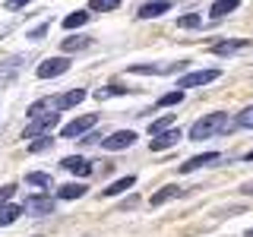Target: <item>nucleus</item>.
<instances>
[{
    "label": "nucleus",
    "instance_id": "dca6fc26",
    "mask_svg": "<svg viewBox=\"0 0 253 237\" xmlns=\"http://www.w3.org/2000/svg\"><path fill=\"white\" fill-rule=\"evenodd\" d=\"M130 187H136V177H133V174H126V177L114 180L111 187H105V190H101V196H121V193H126Z\"/></svg>",
    "mask_w": 253,
    "mask_h": 237
},
{
    "label": "nucleus",
    "instance_id": "f257e3e1",
    "mask_svg": "<svg viewBox=\"0 0 253 237\" xmlns=\"http://www.w3.org/2000/svg\"><path fill=\"white\" fill-rule=\"evenodd\" d=\"M231 126H237V123L228 117V111H212V114L200 117V120L190 126V139L203 142V139H209V136H221V133H228Z\"/></svg>",
    "mask_w": 253,
    "mask_h": 237
},
{
    "label": "nucleus",
    "instance_id": "6ab92c4d",
    "mask_svg": "<svg viewBox=\"0 0 253 237\" xmlns=\"http://www.w3.org/2000/svg\"><path fill=\"white\" fill-rule=\"evenodd\" d=\"M85 196V184H63L57 187V199H79Z\"/></svg>",
    "mask_w": 253,
    "mask_h": 237
},
{
    "label": "nucleus",
    "instance_id": "ddd939ff",
    "mask_svg": "<svg viewBox=\"0 0 253 237\" xmlns=\"http://www.w3.org/2000/svg\"><path fill=\"white\" fill-rule=\"evenodd\" d=\"M95 41L89 35H70V38H63V54H73V51H85V47H92Z\"/></svg>",
    "mask_w": 253,
    "mask_h": 237
},
{
    "label": "nucleus",
    "instance_id": "72a5a7b5",
    "mask_svg": "<svg viewBox=\"0 0 253 237\" xmlns=\"http://www.w3.org/2000/svg\"><path fill=\"white\" fill-rule=\"evenodd\" d=\"M244 190V193H247V196H253V184H247V187H241Z\"/></svg>",
    "mask_w": 253,
    "mask_h": 237
},
{
    "label": "nucleus",
    "instance_id": "bb28decb",
    "mask_svg": "<svg viewBox=\"0 0 253 237\" xmlns=\"http://www.w3.org/2000/svg\"><path fill=\"white\" fill-rule=\"evenodd\" d=\"M234 123H237V126H244V130H253V105H250V108H244L241 114L234 117Z\"/></svg>",
    "mask_w": 253,
    "mask_h": 237
},
{
    "label": "nucleus",
    "instance_id": "a878e982",
    "mask_svg": "<svg viewBox=\"0 0 253 237\" xmlns=\"http://www.w3.org/2000/svg\"><path fill=\"white\" fill-rule=\"evenodd\" d=\"M126 92H130L126 85H108V89H98V92H95V98L105 101V98H111V95H126Z\"/></svg>",
    "mask_w": 253,
    "mask_h": 237
},
{
    "label": "nucleus",
    "instance_id": "5701e85b",
    "mask_svg": "<svg viewBox=\"0 0 253 237\" xmlns=\"http://www.w3.org/2000/svg\"><path fill=\"white\" fill-rule=\"evenodd\" d=\"M171 126H174V117H171V114H165V117H158V120L149 123V133H152V136H158V133L171 130Z\"/></svg>",
    "mask_w": 253,
    "mask_h": 237
},
{
    "label": "nucleus",
    "instance_id": "f3484780",
    "mask_svg": "<svg viewBox=\"0 0 253 237\" xmlns=\"http://www.w3.org/2000/svg\"><path fill=\"white\" fill-rule=\"evenodd\" d=\"M85 95H89L85 89H70L67 95H60V98H57V108H76V105H83V101H85Z\"/></svg>",
    "mask_w": 253,
    "mask_h": 237
},
{
    "label": "nucleus",
    "instance_id": "4be33fe9",
    "mask_svg": "<svg viewBox=\"0 0 253 237\" xmlns=\"http://www.w3.org/2000/svg\"><path fill=\"white\" fill-rule=\"evenodd\" d=\"M85 22H89V13H85V10H79V13H70L67 19H63V29H70V32H73V29H83Z\"/></svg>",
    "mask_w": 253,
    "mask_h": 237
},
{
    "label": "nucleus",
    "instance_id": "c85d7f7f",
    "mask_svg": "<svg viewBox=\"0 0 253 237\" xmlns=\"http://www.w3.org/2000/svg\"><path fill=\"white\" fill-rule=\"evenodd\" d=\"M51 136H42V139H32V146H29V152H44V149H51Z\"/></svg>",
    "mask_w": 253,
    "mask_h": 237
},
{
    "label": "nucleus",
    "instance_id": "c756f323",
    "mask_svg": "<svg viewBox=\"0 0 253 237\" xmlns=\"http://www.w3.org/2000/svg\"><path fill=\"white\" fill-rule=\"evenodd\" d=\"M26 6H32V0H6V3H3V10L19 13V10H26Z\"/></svg>",
    "mask_w": 253,
    "mask_h": 237
},
{
    "label": "nucleus",
    "instance_id": "f8f14e48",
    "mask_svg": "<svg viewBox=\"0 0 253 237\" xmlns=\"http://www.w3.org/2000/svg\"><path fill=\"white\" fill-rule=\"evenodd\" d=\"M244 47H247L244 38H231V41H215V44H212V54H218V57H231V54L244 51Z\"/></svg>",
    "mask_w": 253,
    "mask_h": 237
},
{
    "label": "nucleus",
    "instance_id": "393cba45",
    "mask_svg": "<svg viewBox=\"0 0 253 237\" xmlns=\"http://www.w3.org/2000/svg\"><path fill=\"white\" fill-rule=\"evenodd\" d=\"M180 101H184V89L162 95V98H158V108H171V105H180Z\"/></svg>",
    "mask_w": 253,
    "mask_h": 237
},
{
    "label": "nucleus",
    "instance_id": "aec40b11",
    "mask_svg": "<svg viewBox=\"0 0 253 237\" xmlns=\"http://www.w3.org/2000/svg\"><path fill=\"white\" fill-rule=\"evenodd\" d=\"M47 108H57V98H42V101H35V105H32L26 114L32 117V120H35V117H42V114H51Z\"/></svg>",
    "mask_w": 253,
    "mask_h": 237
},
{
    "label": "nucleus",
    "instance_id": "2eb2a0df",
    "mask_svg": "<svg viewBox=\"0 0 253 237\" xmlns=\"http://www.w3.org/2000/svg\"><path fill=\"white\" fill-rule=\"evenodd\" d=\"M237 6H241V0H215V3L209 6V16L212 19H225V16L234 13Z\"/></svg>",
    "mask_w": 253,
    "mask_h": 237
},
{
    "label": "nucleus",
    "instance_id": "c9c22d12",
    "mask_svg": "<svg viewBox=\"0 0 253 237\" xmlns=\"http://www.w3.org/2000/svg\"><path fill=\"white\" fill-rule=\"evenodd\" d=\"M244 237H253V228H250V231H247V234H244Z\"/></svg>",
    "mask_w": 253,
    "mask_h": 237
},
{
    "label": "nucleus",
    "instance_id": "7ed1b4c3",
    "mask_svg": "<svg viewBox=\"0 0 253 237\" xmlns=\"http://www.w3.org/2000/svg\"><path fill=\"white\" fill-rule=\"evenodd\" d=\"M218 76H221V70H215V67H209V70H193V73L180 76V79H177V85H180V89H196V85H209V82H215Z\"/></svg>",
    "mask_w": 253,
    "mask_h": 237
},
{
    "label": "nucleus",
    "instance_id": "423d86ee",
    "mask_svg": "<svg viewBox=\"0 0 253 237\" xmlns=\"http://www.w3.org/2000/svg\"><path fill=\"white\" fill-rule=\"evenodd\" d=\"M98 123V114H85V117H76V120H70L67 126L60 130V136L63 139H76V136H83L85 130H92V126Z\"/></svg>",
    "mask_w": 253,
    "mask_h": 237
},
{
    "label": "nucleus",
    "instance_id": "a211bd4d",
    "mask_svg": "<svg viewBox=\"0 0 253 237\" xmlns=\"http://www.w3.org/2000/svg\"><path fill=\"white\" fill-rule=\"evenodd\" d=\"M26 212V205H16V202H6L3 209H0V228H6V225H13L16 218Z\"/></svg>",
    "mask_w": 253,
    "mask_h": 237
},
{
    "label": "nucleus",
    "instance_id": "f704fd0d",
    "mask_svg": "<svg viewBox=\"0 0 253 237\" xmlns=\"http://www.w3.org/2000/svg\"><path fill=\"white\" fill-rule=\"evenodd\" d=\"M244 161H253V152H247V155H244Z\"/></svg>",
    "mask_w": 253,
    "mask_h": 237
},
{
    "label": "nucleus",
    "instance_id": "9b49d317",
    "mask_svg": "<svg viewBox=\"0 0 253 237\" xmlns=\"http://www.w3.org/2000/svg\"><path fill=\"white\" fill-rule=\"evenodd\" d=\"M171 10V3H168V0H149V3H142L139 6V19H158V16H165V13H168Z\"/></svg>",
    "mask_w": 253,
    "mask_h": 237
},
{
    "label": "nucleus",
    "instance_id": "4468645a",
    "mask_svg": "<svg viewBox=\"0 0 253 237\" xmlns=\"http://www.w3.org/2000/svg\"><path fill=\"white\" fill-rule=\"evenodd\" d=\"M177 196H184V190L180 187H162L158 193H152V209H158V205H165V202H171V199H177Z\"/></svg>",
    "mask_w": 253,
    "mask_h": 237
},
{
    "label": "nucleus",
    "instance_id": "cd10ccee",
    "mask_svg": "<svg viewBox=\"0 0 253 237\" xmlns=\"http://www.w3.org/2000/svg\"><path fill=\"white\" fill-rule=\"evenodd\" d=\"M200 22H203L200 13H187V16H180V19H177V29H196Z\"/></svg>",
    "mask_w": 253,
    "mask_h": 237
},
{
    "label": "nucleus",
    "instance_id": "9d476101",
    "mask_svg": "<svg viewBox=\"0 0 253 237\" xmlns=\"http://www.w3.org/2000/svg\"><path fill=\"white\" fill-rule=\"evenodd\" d=\"M215 161H221V155H218V152H203V155H193V158H187V161L180 164V174H190V171L206 168V164H215Z\"/></svg>",
    "mask_w": 253,
    "mask_h": 237
},
{
    "label": "nucleus",
    "instance_id": "20e7f679",
    "mask_svg": "<svg viewBox=\"0 0 253 237\" xmlns=\"http://www.w3.org/2000/svg\"><path fill=\"white\" fill-rule=\"evenodd\" d=\"M133 142H136V133L133 130H114L111 136L101 139V149L105 152H121V149H130Z\"/></svg>",
    "mask_w": 253,
    "mask_h": 237
},
{
    "label": "nucleus",
    "instance_id": "b1692460",
    "mask_svg": "<svg viewBox=\"0 0 253 237\" xmlns=\"http://www.w3.org/2000/svg\"><path fill=\"white\" fill-rule=\"evenodd\" d=\"M117 6H121V0H89V10H95V13H111Z\"/></svg>",
    "mask_w": 253,
    "mask_h": 237
},
{
    "label": "nucleus",
    "instance_id": "6e6552de",
    "mask_svg": "<svg viewBox=\"0 0 253 237\" xmlns=\"http://www.w3.org/2000/svg\"><path fill=\"white\" fill-rule=\"evenodd\" d=\"M60 164L70 174H76V177H89V174H92V161H89V158H83V155H67Z\"/></svg>",
    "mask_w": 253,
    "mask_h": 237
},
{
    "label": "nucleus",
    "instance_id": "2f4dec72",
    "mask_svg": "<svg viewBox=\"0 0 253 237\" xmlns=\"http://www.w3.org/2000/svg\"><path fill=\"white\" fill-rule=\"evenodd\" d=\"M47 29H51V26H47V22H42L38 29H32V32H29V38H32V41H38V38H44V35H47Z\"/></svg>",
    "mask_w": 253,
    "mask_h": 237
},
{
    "label": "nucleus",
    "instance_id": "412c9836",
    "mask_svg": "<svg viewBox=\"0 0 253 237\" xmlns=\"http://www.w3.org/2000/svg\"><path fill=\"white\" fill-rule=\"evenodd\" d=\"M26 184L47 190V187H54V180H51V174H44V171H32V174H26Z\"/></svg>",
    "mask_w": 253,
    "mask_h": 237
},
{
    "label": "nucleus",
    "instance_id": "0eeeda50",
    "mask_svg": "<svg viewBox=\"0 0 253 237\" xmlns=\"http://www.w3.org/2000/svg\"><path fill=\"white\" fill-rule=\"evenodd\" d=\"M180 136H184V133L180 130H165V133H158V136H152V142H149V149H152V152H165V149H171V146H177L180 142Z\"/></svg>",
    "mask_w": 253,
    "mask_h": 237
},
{
    "label": "nucleus",
    "instance_id": "473e14b6",
    "mask_svg": "<svg viewBox=\"0 0 253 237\" xmlns=\"http://www.w3.org/2000/svg\"><path fill=\"white\" fill-rule=\"evenodd\" d=\"M136 202H139V196H126V199L117 205V212H126V209H136Z\"/></svg>",
    "mask_w": 253,
    "mask_h": 237
},
{
    "label": "nucleus",
    "instance_id": "39448f33",
    "mask_svg": "<svg viewBox=\"0 0 253 237\" xmlns=\"http://www.w3.org/2000/svg\"><path fill=\"white\" fill-rule=\"evenodd\" d=\"M70 63L73 60H67V57H51V60H42L38 63V79H57V76H63L70 70Z\"/></svg>",
    "mask_w": 253,
    "mask_h": 237
},
{
    "label": "nucleus",
    "instance_id": "1a4fd4ad",
    "mask_svg": "<svg viewBox=\"0 0 253 237\" xmlns=\"http://www.w3.org/2000/svg\"><path fill=\"white\" fill-rule=\"evenodd\" d=\"M26 212H32V215H47V212H54V202L51 196H26Z\"/></svg>",
    "mask_w": 253,
    "mask_h": 237
},
{
    "label": "nucleus",
    "instance_id": "f03ea898",
    "mask_svg": "<svg viewBox=\"0 0 253 237\" xmlns=\"http://www.w3.org/2000/svg\"><path fill=\"white\" fill-rule=\"evenodd\" d=\"M57 123H60V111H51V114H42V117H35V120H32V123L26 126V133H22V136H26V139L47 136V133H51Z\"/></svg>",
    "mask_w": 253,
    "mask_h": 237
},
{
    "label": "nucleus",
    "instance_id": "7c9ffc66",
    "mask_svg": "<svg viewBox=\"0 0 253 237\" xmlns=\"http://www.w3.org/2000/svg\"><path fill=\"white\" fill-rule=\"evenodd\" d=\"M13 193H16V187H13V184H6V187H0V209H3V205H6V202H10V199H13Z\"/></svg>",
    "mask_w": 253,
    "mask_h": 237
}]
</instances>
